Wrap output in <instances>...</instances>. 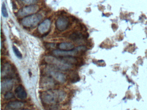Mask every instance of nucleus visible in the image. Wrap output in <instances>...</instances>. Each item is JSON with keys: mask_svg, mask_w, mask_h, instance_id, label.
<instances>
[{"mask_svg": "<svg viewBox=\"0 0 147 110\" xmlns=\"http://www.w3.org/2000/svg\"><path fill=\"white\" fill-rule=\"evenodd\" d=\"M66 96L65 92L58 90L49 89L41 93V98L44 103L53 105L61 102Z\"/></svg>", "mask_w": 147, "mask_h": 110, "instance_id": "f257e3e1", "label": "nucleus"}, {"mask_svg": "<svg viewBox=\"0 0 147 110\" xmlns=\"http://www.w3.org/2000/svg\"><path fill=\"white\" fill-rule=\"evenodd\" d=\"M45 62L50 65L60 70H71L73 65L63 60L61 57L57 58L53 56H48L45 58Z\"/></svg>", "mask_w": 147, "mask_h": 110, "instance_id": "f03ea898", "label": "nucleus"}, {"mask_svg": "<svg viewBox=\"0 0 147 110\" xmlns=\"http://www.w3.org/2000/svg\"><path fill=\"white\" fill-rule=\"evenodd\" d=\"M88 49L85 46H80L70 50H55L52 51L53 55L57 57L75 56L82 55Z\"/></svg>", "mask_w": 147, "mask_h": 110, "instance_id": "7ed1b4c3", "label": "nucleus"}, {"mask_svg": "<svg viewBox=\"0 0 147 110\" xmlns=\"http://www.w3.org/2000/svg\"><path fill=\"white\" fill-rule=\"evenodd\" d=\"M42 19V15L41 14L36 13L23 18L21 20V24L24 27H35L41 21Z\"/></svg>", "mask_w": 147, "mask_h": 110, "instance_id": "20e7f679", "label": "nucleus"}, {"mask_svg": "<svg viewBox=\"0 0 147 110\" xmlns=\"http://www.w3.org/2000/svg\"><path fill=\"white\" fill-rule=\"evenodd\" d=\"M53 66H49L46 68V73L59 82L63 83L67 80L66 75L57 70Z\"/></svg>", "mask_w": 147, "mask_h": 110, "instance_id": "39448f33", "label": "nucleus"}, {"mask_svg": "<svg viewBox=\"0 0 147 110\" xmlns=\"http://www.w3.org/2000/svg\"><path fill=\"white\" fill-rule=\"evenodd\" d=\"M15 72V69L13 65L10 63H5L1 64V77L4 79H11L13 77Z\"/></svg>", "mask_w": 147, "mask_h": 110, "instance_id": "423d86ee", "label": "nucleus"}, {"mask_svg": "<svg viewBox=\"0 0 147 110\" xmlns=\"http://www.w3.org/2000/svg\"><path fill=\"white\" fill-rule=\"evenodd\" d=\"M39 6L37 5H28L19 10L17 16L19 17H26L33 14L36 13L39 10Z\"/></svg>", "mask_w": 147, "mask_h": 110, "instance_id": "0eeeda50", "label": "nucleus"}, {"mask_svg": "<svg viewBox=\"0 0 147 110\" xmlns=\"http://www.w3.org/2000/svg\"><path fill=\"white\" fill-rule=\"evenodd\" d=\"M69 25L70 21L69 19L66 16H60L56 21V28L60 32H63L67 30Z\"/></svg>", "mask_w": 147, "mask_h": 110, "instance_id": "6e6552de", "label": "nucleus"}, {"mask_svg": "<svg viewBox=\"0 0 147 110\" xmlns=\"http://www.w3.org/2000/svg\"><path fill=\"white\" fill-rule=\"evenodd\" d=\"M51 25V20L49 19H46L38 25V31L41 34H48L49 31H50Z\"/></svg>", "mask_w": 147, "mask_h": 110, "instance_id": "1a4fd4ad", "label": "nucleus"}, {"mask_svg": "<svg viewBox=\"0 0 147 110\" xmlns=\"http://www.w3.org/2000/svg\"><path fill=\"white\" fill-rule=\"evenodd\" d=\"M41 87L45 89H51L55 87L56 82L53 77L50 76H44L41 80Z\"/></svg>", "mask_w": 147, "mask_h": 110, "instance_id": "9d476101", "label": "nucleus"}, {"mask_svg": "<svg viewBox=\"0 0 147 110\" xmlns=\"http://www.w3.org/2000/svg\"><path fill=\"white\" fill-rule=\"evenodd\" d=\"M13 81L11 79H4L1 81V93H6L10 92L13 87Z\"/></svg>", "mask_w": 147, "mask_h": 110, "instance_id": "9b49d317", "label": "nucleus"}, {"mask_svg": "<svg viewBox=\"0 0 147 110\" xmlns=\"http://www.w3.org/2000/svg\"><path fill=\"white\" fill-rule=\"evenodd\" d=\"M61 57L65 62L72 65H80L82 64V60L75 56L59 57Z\"/></svg>", "mask_w": 147, "mask_h": 110, "instance_id": "f8f14e48", "label": "nucleus"}, {"mask_svg": "<svg viewBox=\"0 0 147 110\" xmlns=\"http://www.w3.org/2000/svg\"><path fill=\"white\" fill-rule=\"evenodd\" d=\"M24 103L20 101H12L9 102L6 107V110H18L23 107Z\"/></svg>", "mask_w": 147, "mask_h": 110, "instance_id": "ddd939ff", "label": "nucleus"}, {"mask_svg": "<svg viewBox=\"0 0 147 110\" xmlns=\"http://www.w3.org/2000/svg\"><path fill=\"white\" fill-rule=\"evenodd\" d=\"M15 93L18 98L20 99H25L27 97V93L22 85H19L15 89Z\"/></svg>", "mask_w": 147, "mask_h": 110, "instance_id": "4468645a", "label": "nucleus"}, {"mask_svg": "<svg viewBox=\"0 0 147 110\" xmlns=\"http://www.w3.org/2000/svg\"><path fill=\"white\" fill-rule=\"evenodd\" d=\"M58 48L62 50H70L74 49L75 46L70 42H62L58 45Z\"/></svg>", "mask_w": 147, "mask_h": 110, "instance_id": "2eb2a0df", "label": "nucleus"}, {"mask_svg": "<svg viewBox=\"0 0 147 110\" xmlns=\"http://www.w3.org/2000/svg\"><path fill=\"white\" fill-rule=\"evenodd\" d=\"M84 34H82L81 33L79 32H74L73 33L71 34L69 36V38L71 40L75 41V40H80L81 39L85 38H86Z\"/></svg>", "mask_w": 147, "mask_h": 110, "instance_id": "dca6fc26", "label": "nucleus"}, {"mask_svg": "<svg viewBox=\"0 0 147 110\" xmlns=\"http://www.w3.org/2000/svg\"><path fill=\"white\" fill-rule=\"evenodd\" d=\"M70 80L72 82H76L80 80L79 75L76 73H73L70 75Z\"/></svg>", "mask_w": 147, "mask_h": 110, "instance_id": "f3484780", "label": "nucleus"}, {"mask_svg": "<svg viewBox=\"0 0 147 110\" xmlns=\"http://www.w3.org/2000/svg\"><path fill=\"white\" fill-rule=\"evenodd\" d=\"M23 3L28 5H36L38 0H20Z\"/></svg>", "mask_w": 147, "mask_h": 110, "instance_id": "a211bd4d", "label": "nucleus"}, {"mask_svg": "<svg viewBox=\"0 0 147 110\" xmlns=\"http://www.w3.org/2000/svg\"><path fill=\"white\" fill-rule=\"evenodd\" d=\"M13 52L15 53L16 56L18 57V58H22V54L20 51L19 49L16 47L15 46L13 45Z\"/></svg>", "mask_w": 147, "mask_h": 110, "instance_id": "6ab92c4d", "label": "nucleus"}, {"mask_svg": "<svg viewBox=\"0 0 147 110\" xmlns=\"http://www.w3.org/2000/svg\"><path fill=\"white\" fill-rule=\"evenodd\" d=\"M1 12H2V15L5 18L8 17V14L7 11V9L6 7L5 3H3L2 4V8H1Z\"/></svg>", "mask_w": 147, "mask_h": 110, "instance_id": "aec40b11", "label": "nucleus"}, {"mask_svg": "<svg viewBox=\"0 0 147 110\" xmlns=\"http://www.w3.org/2000/svg\"><path fill=\"white\" fill-rule=\"evenodd\" d=\"M4 97H5V99L8 100L14 98V95L13 93H12V92H8L5 93Z\"/></svg>", "mask_w": 147, "mask_h": 110, "instance_id": "412c9836", "label": "nucleus"}, {"mask_svg": "<svg viewBox=\"0 0 147 110\" xmlns=\"http://www.w3.org/2000/svg\"><path fill=\"white\" fill-rule=\"evenodd\" d=\"M45 46L46 48H48V49H52L55 46V43H47V44L45 45Z\"/></svg>", "mask_w": 147, "mask_h": 110, "instance_id": "4be33fe9", "label": "nucleus"}, {"mask_svg": "<svg viewBox=\"0 0 147 110\" xmlns=\"http://www.w3.org/2000/svg\"><path fill=\"white\" fill-rule=\"evenodd\" d=\"M12 6L13 7V9H17V5H16V3L14 2V1L12 2Z\"/></svg>", "mask_w": 147, "mask_h": 110, "instance_id": "5701e85b", "label": "nucleus"}, {"mask_svg": "<svg viewBox=\"0 0 147 110\" xmlns=\"http://www.w3.org/2000/svg\"><path fill=\"white\" fill-rule=\"evenodd\" d=\"M30 110V109H24V110Z\"/></svg>", "mask_w": 147, "mask_h": 110, "instance_id": "b1692460", "label": "nucleus"}]
</instances>
